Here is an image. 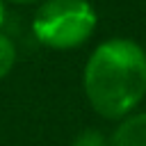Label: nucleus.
<instances>
[{"label": "nucleus", "mask_w": 146, "mask_h": 146, "mask_svg": "<svg viewBox=\"0 0 146 146\" xmlns=\"http://www.w3.org/2000/svg\"><path fill=\"white\" fill-rule=\"evenodd\" d=\"M16 55H18L16 52V43L7 34L0 32V80L11 73V68L16 64Z\"/></svg>", "instance_id": "20e7f679"}, {"label": "nucleus", "mask_w": 146, "mask_h": 146, "mask_svg": "<svg viewBox=\"0 0 146 146\" xmlns=\"http://www.w3.org/2000/svg\"><path fill=\"white\" fill-rule=\"evenodd\" d=\"M71 146H110V139L100 130L87 128V130H80L75 135V139L71 141Z\"/></svg>", "instance_id": "39448f33"}, {"label": "nucleus", "mask_w": 146, "mask_h": 146, "mask_svg": "<svg viewBox=\"0 0 146 146\" xmlns=\"http://www.w3.org/2000/svg\"><path fill=\"white\" fill-rule=\"evenodd\" d=\"M82 89L103 119L121 121L137 112L146 96V50L125 36L98 43L87 57Z\"/></svg>", "instance_id": "f257e3e1"}, {"label": "nucleus", "mask_w": 146, "mask_h": 146, "mask_svg": "<svg viewBox=\"0 0 146 146\" xmlns=\"http://www.w3.org/2000/svg\"><path fill=\"white\" fill-rule=\"evenodd\" d=\"M14 5H32V2H46V0H9Z\"/></svg>", "instance_id": "423d86ee"}, {"label": "nucleus", "mask_w": 146, "mask_h": 146, "mask_svg": "<svg viewBox=\"0 0 146 146\" xmlns=\"http://www.w3.org/2000/svg\"><path fill=\"white\" fill-rule=\"evenodd\" d=\"M5 23V0H0V25Z\"/></svg>", "instance_id": "0eeeda50"}, {"label": "nucleus", "mask_w": 146, "mask_h": 146, "mask_svg": "<svg viewBox=\"0 0 146 146\" xmlns=\"http://www.w3.org/2000/svg\"><path fill=\"white\" fill-rule=\"evenodd\" d=\"M110 146H146V112L123 116L110 137Z\"/></svg>", "instance_id": "7ed1b4c3"}, {"label": "nucleus", "mask_w": 146, "mask_h": 146, "mask_svg": "<svg viewBox=\"0 0 146 146\" xmlns=\"http://www.w3.org/2000/svg\"><path fill=\"white\" fill-rule=\"evenodd\" d=\"M98 14L89 0H46L32 18L34 39L52 50L82 46L96 30Z\"/></svg>", "instance_id": "f03ea898"}]
</instances>
